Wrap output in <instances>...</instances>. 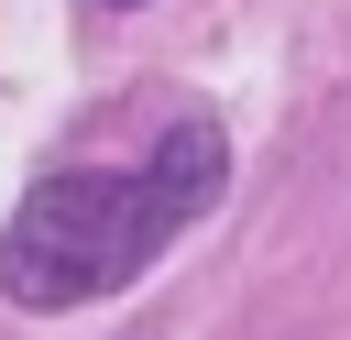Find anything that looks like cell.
<instances>
[{
    "label": "cell",
    "instance_id": "1",
    "mask_svg": "<svg viewBox=\"0 0 351 340\" xmlns=\"http://www.w3.org/2000/svg\"><path fill=\"white\" fill-rule=\"evenodd\" d=\"M230 154H219V121H176L132 175H44L11 230H0V296L11 307H88L110 285H132L208 197H219Z\"/></svg>",
    "mask_w": 351,
    "mask_h": 340
},
{
    "label": "cell",
    "instance_id": "2",
    "mask_svg": "<svg viewBox=\"0 0 351 340\" xmlns=\"http://www.w3.org/2000/svg\"><path fill=\"white\" fill-rule=\"evenodd\" d=\"M121 11H132V0H121Z\"/></svg>",
    "mask_w": 351,
    "mask_h": 340
}]
</instances>
